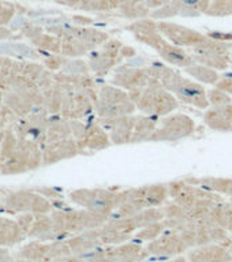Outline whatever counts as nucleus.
Segmentation results:
<instances>
[{
  "instance_id": "nucleus-14",
  "label": "nucleus",
  "mask_w": 232,
  "mask_h": 262,
  "mask_svg": "<svg viewBox=\"0 0 232 262\" xmlns=\"http://www.w3.org/2000/svg\"><path fill=\"white\" fill-rule=\"evenodd\" d=\"M77 143L81 151L106 150L112 145L108 131L98 123V120H92L89 123L85 137Z\"/></svg>"
},
{
  "instance_id": "nucleus-13",
  "label": "nucleus",
  "mask_w": 232,
  "mask_h": 262,
  "mask_svg": "<svg viewBox=\"0 0 232 262\" xmlns=\"http://www.w3.org/2000/svg\"><path fill=\"white\" fill-rule=\"evenodd\" d=\"M98 123L108 131L112 145L131 143L135 115H127V116H119V118H98Z\"/></svg>"
},
{
  "instance_id": "nucleus-22",
  "label": "nucleus",
  "mask_w": 232,
  "mask_h": 262,
  "mask_svg": "<svg viewBox=\"0 0 232 262\" xmlns=\"http://www.w3.org/2000/svg\"><path fill=\"white\" fill-rule=\"evenodd\" d=\"M204 220L219 225L228 232H232V204L225 202V201L217 202L208 214V217Z\"/></svg>"
},
{
  "instance_id": "nucleus-33",
  "label": "nucleus",
  "mask_w": 232,
  "mask_h": 262,
  "mask_svg": "<svg viewBox=\"0 0 232 262\" xmlns=\"http://www.w3.org/2000/svg\"><path fill=\"white\" fill-rule=\"evenodd\" d=\"M229 67L232 69V52H231V64H229Z\"/></svg>"
},
{
  "instance_id": "nucleus-6",
  "label": "nucleus",
  "mask_w": 232,
  "mask_h": 262,
  "mask_svg": "<svg viewBox=\"0 0 232 262\" xmlns=\"http://www.w3.org/2000/svg\"><path fill=\"white\" fill-rule=\"evenodd\" d=\"M188 52L192 53L193 59L197 63L208 66L217 71H223L231 64L232 42H223L206 36L202 42L188 48Z\"/></svg>"
},
{
  "instance_id": "nucleus-31",
  "label": "nucleus",
  "mask_w": 232,
  "mask_h": 262,
  "mask_svg": "<svg viewBox=\"0 0 232 262\" xmlns=\"http://www.w3.org/2000/svg\"><path fill=\"white\" fill-rule=\"evenodd\" d=\"M7 258H8V254L6 253V251H3V250H0V262H4Z\"/></svg>"
},
{
  "instance_id": "nucleus-25",
  "label": "nucleus",
  "mask_w": 232,
  "mask_h": 262,
  "mask_svg": "<svg viewBox=\"0 0 232 262\" xmlns=\"http://www.w3.org/2000/svg\"><path fill=\"white\" fill-rule=\"evenodd\" d=\"M205 14L215 18L232 15V0H212Z\"/></svg>"
},
{
  "instance_id": "nucleus-18",
  "label": "nucleus",
  "mask_w": 232,
  "mask_h": 262,
  "mask_svg": "<svg viewBox=\"0 0 232 262\" xmlns=\"http://www.w3.org/2000/svg\"><path fill=\"white\" fill-rule=\"evenodd\" d=\"M111 253L114 262H141L149 255L146 247L139 245V242H124L122 245L111 246Z\"/></svg>"
},
{
  "instance_id": "nucleus-9",
  "label": "nucleus",
  "mask_w": 232,
  "mask_h": 262,
  "mask_svg": "<svg viewBox=\"0 0 232 262\" xmlns=\"http://www.w3.org/2000/svg\"><path fill=\"white\" fill-rule=\"evenodd\" d=\"M127 32H130L137 41L141 44L147 45L149 48L160 53L165 48L170 41L161 34L159 30V22L152 18H142V19L133 20L124 26Z\"/></svg>"
},
{
  "instance_id": "nucleus-19",
  "label": "nucleus",
  "mask_w": 232,
  "mask_h": 262,
  "mask_svg": "<svg viewBox=\"0 0 232 262\" xmlns=\"http://www.w3.org/2000/svg\"><path fill=\"white\" fill-rule=\"evenodd\" d=\"M159 56L165 64L174 66L178 69H186L194 63V59L192 53L188 52V49L174 45L172 42H168L165 45V48L159 53Z\"/></svg>"
},
{
  "instance_id": "nucleus-34",
  "label": "nucleus",
  "mask_w": 232,
  "mask_h": 262,
  "mask_svg": "<svg viewBox=\"0 0 232 262\" xmlns=\"http://www.w3.org/2000/svg\"><path fill=\"white\" fill-rule=\"evenodd\" d=\"M231 204H232V202H231Z\"/></svg>"
},
{
  "instance_id": "nucleus-21",
  "label": "nucleus",
  "mask_w": 232,
  "mask_h": 262,
  "mask_svg": "<svg viewBox=\"0 0 232 262\" xmlns=\"http://www.w3.org/2000/svg\"><path fill=\"white\" fill-rule=\"evenodd\" d=\"M184 70V73L190 75V77L194 79V81L200 82L202 85H209L215 86L217 82L220 81V71H217L215 69H210L208 66L201 64V63H197L194 61L192 66H188Z\"/></svg>"
},
{
  "instance_id": "nucleus-1",
  "label": "nucleus",
  "mask_w": 232,
  "mask_h": 262,
  "mask_svg": "<svg viewBox=\"0 0 232 262\" xmlns=\"http://www.w3.org/2000/svg\"><path fill=\"white\" fill-rule=\"evenodd\" d=\"M151 78L159 79L167 90H170L178 101H182L187 105H192L197 110H208V90L200 82L193 78H186L176 70L161 61H152L146 67Z\"/></svg>"
},
{
  "instance_id": "nucleus-2",
  "label": "nucleus",
  "mask_w": 232,
  "mask_h": 262,
  "mask_svg": "<svg viewBox=\"0 0 232 262\" xmlns=\"http://www.w3.org/2000/svg\"><path fill=\"white\" fill-rule=\"evenodd\" d=\"M135 105L141 114L164 118L175 112L178 108V98L170 90L165 89L159 79L151 78Z\"/></svg>"
},
{
  "instance_id": "nucleus-7",
  "label": "nucleus",
  "mask_w": 232,
  "mask_h": 262,
  "mask_svg": "<svg viewBox=\"0 0 232 262\" xmlns=\"http://www.w3.org/2000/svg\"><path fill=\"white\" fill-rule=\"evenodd\" d=\"M116 190L111 188H79L70 194V200L78 206L111 216L116 208Z\"/></svg>"
},
{
  "instance_id": "nucleus-5",
  "label": "nucleus",
  "mask_w": 232,
  "mask_h": 262,
  "mask_svg": "<svg viewBox=\"0 0 232 262\" xmlns=\"http://www.w3.org/2000/svg\"><path fill=\"white\" fill-rule=\"evenodd\" d=\"M196 133V122L186 114H170L160 118L147 142H179Z\"/></svg>"
},
{
  "instance_id": "nucleus-11",
  "label": "nucleus",
  "mask_w": 232,
  "mask_h": 262,
  "mask_svg": "<svg viewBox=\"0 0 232 262\" xmlns=\"http://www.w3.org/2000/svg\"><path fill=\"white\" fill-rule=\"evenodd\" d=\"M188 250L186 242L179 232L167 229L155 241L146 245V251L149 255L159 258H175Z\"/></svg>"
},
{
  "instance_id": "nucleus-28",
  "label": "nucleus",
  "mask_w": 232,
  "mask_h": 262,
  "mask_svg": "<svg viewBox=\"0 0 232 262\" xmlns=\"http://www.w3.org/2000/svg\"><path fill=\"white\" fill-rule=\"evenodd\" d=\"M206 36L213 40L223 41V42H232V32H219V30H209Z\"/></svg>"
},
{
  "instance_id": "nucleus-27",
  "label": "nucleus",
  "mask_w": 232,
  "mask_h": 262,
  "mask_svg": "<svg viewBox=\"0 0 232 262\" xmlns=\"http://www.w3.org/2000/svg\"><path fill=\"white\" fill-rule=\"evenodd\" d=\"M182 2L188 7L194 8L198 12H201V14H205L212 0H182Z\"/></svg>"
},
{
  "instance_id": "nucleus-10",
  "label": "nucleus",
  "mask_w": 232,
  "mask_h": 262,
  "mask_svg": "<svg viewBox=\"0 0 232 262\" xmlns=\"http://www.w3.org/2000/svg\"><path fill=\"white\" fill-rule=\"evenodd\" d=\"M149 79H151V75L147 73L146 67L124 63L114 70L110 83L122 88L129 93V92H134V90H142L147 85Z\"/></svg>"
},
{
  "instance_id": "nucleus-4",
  "label": "nucleus",
  "mask_w": 232,
  "mask_h": 262,
  "mask_svg": "<svg viewBox=\"0 0 232 262\" xmlns=\"http://www.w3.org/2000/svg\"><path fill=\"white\" fill-rule=\"evenodd\" d=\"M170 188L168 183L147 184L118 191L116 195V208L124 202H130L134 206L142 210L146 208H161L168 202ZM115 208V209H116Z\"/></svg>"
},
{
  "instance_id": "nucleus-17",
  "label": "nucleus",
  "mask_w": 232,
  "mask_h": 262,
  "mask_svg": "<svg viewBox=\"0 0 232 262\" xmlns=\"http://www.w3.org/2000/svg\"><path fill=\"white\" fill-rule=\"evenodd\" d=\"M78 153H81V150H79L77 141L74 138H67L48 143V146L43 153V157H44V163L51 164L66 159H71Z\"/></svg>"
},
{
  "instance_id": "nucleus-23",
  "label": "nucleus",
  "mask_w": 232,
  "mask_h": 262,
  "mask_svg": "<svg viewBox=\"0 0 232 262\" xmlns=\"http://www.w3.org/2000/svg\"><path fill=\"white\" fill-rule=\"evenodd\" d=\"M165 219L163 208H146L142 209L135 216H133V221L137 229H141L147 225L155 224L159 221H163Z\"/></svg>"
},
{
  "instance_id": "nucleus-3",
  "label": "nucleus",
  "mask_w": 232,
  "mask_h": 262,
  "mask_svg": "<svg viewBox=\"0 0 232 262\" xmlns=\"http://www.w3.org/2000/svg\"><path fill=\"white\" fill-rule=\"evenodd\" d=\"M137 105L129 93L115 85H101L96 101V114L101 118H119L134 115Z\"/></svg>"
},
{
  "instance_id": "nucleus-20",
  "label": "nucleus",
  "mask_w": 232,
  "mask_h": 262,
  "mask_svg": "<svg viewBox=\"0 0 232 262\" xmlns=\"http://www.w3.org/2000/svg\"><path fill=\"white\" fill-rule=\"evenodd\" d=\"M160 118L156 116H151V115H138L135 116V124L134 130H133V138H131V143H139L145 142L149 139L153 131L156 130V127L159 124Z\"/></svg>"
},
{
  "instance_id": "nucleus-12",
  "label": "nucleus",
  "mask_w": 232,
  "mask_h": 262,
  "mask_svg": "<svg viewBox=\"0 0 232 262\" xmlns=\"http://www.w3.org/2000/svg\"><path fill=\"white\" fill-rule=\"evenodd\" d=\"M159 30L170 42L186 49L196 47L206 38V34L198 30L168 20H159Z\"/></svg>"
},
{
  "instance_id": "nucleus-15",
  "label": "nucleus",
  "mask_w": 232,
  "mask_h": 262,
  "mask_svg": "<svg viewBox=\"0 0 232 262\" xmlns=\"http://www.w3.org/2000/svg\"><path fill=\"white\" fill-rule=\"evenodd\" d=\"M187 259L190 262H232V253L227 246L209 243L190 250Z\"/></svg>"
},
{
  "instance_id": "nucleus-24",
  "label": "nucleus",
  "mask_w": 232,
  "mask_h": 262,
  "mask_svg": "<svg viewBox=\"0 0 232 262\" xmlns=\"http://www.w3.org/2000/svg\"><path fill=\"white\" fill-rule=\"evenodd\" d=\"M164 231H167V227H165V223L163 221H159V223H155V224L147 225V227H143V228L138 229V232L134 233V241L135 242H152L155 241L156 237H159Z\"/></svg>"
},
{
  "instance_id": "nucleus-30",
  "label": "nucleus",
  "mask_w": 232,
  "mask_h": 262,
  "mask_svg": "<svg viewBox=\"0 0 232 262\" xmlns=\"http://www.w3.org/2000/svg\"><path fill=\"white\" fill-rule=\"evenodd\" d=\"M187 257H175V258H171L170 261H165V262H187Z\"/></svg>"
},
{
  "instance_id": "nucleus-26",
  "label": "nucleus",
  "mask_w": 232,
  "mask_h": 262,
  "mask_svg": "<svg viewBox=\"0 0 232 262\" xmlns=\"http://www.w3.org/2000/svg\"><path fill=\"white\" fill-rule=\"evenodd\" d=\"M208 100L210 106H219V105H227L232 104V96L225 93L224 90L219 89V88H212L208 90Z\"/></svg>"
},
{
  "instance_id": "nucleus-16",
  "label": "nucleus",
  "mask_w": 232,
  "mask_h": 262,
  "mask_svg": "<svg viewBox=\"0 0 232 262\" xmlns=\"http://www.w3.org/2000/svg\"><path fill=\"white\" fill-rule=\"evenodd\" d=\"M205 126L219 133H232V104L209 106L202 115Z\"/></svg>"
},
{
  "instance_id": "nucleus-32",
  "label": "nucleus",
  "mask_w": 232,
  "mask_h": 262,
  "mask_svg": "<svg viewBox=\"0 0 232 262\" xmlns=\"http://www.w3.org/2000/svg\"><path fill=\"white\" fill-rule=\"evenodd\" d=\"M160 2H161V3H163V6H164V4L170 3V2H172V0H160ZM163 6H161V7H163Z\"/></svg>"
},
{
  "instance_id": "nucleus-8",
  "label": "nucleus",
  "mask_w": 232,
  "mask_h": 262,
  "mask_svg": "<svg viewBox=\"0 0 232 262\" xmlns=\"http://www.w3.org/2000/svg\"><path fill=\"white\" fill-rule=\"evenodd\" d=\"M123 48L122 41L110 38L104 44L89 55L90 71L98 78L107 77L108 74L122 64L120 51Z\"/></svg>"
},
{
  "instance_id": "nucleus-29",
  "label": "nucleus",
  "mask_w": 232,
  "mask_h": 262,
  "mask_svg": "<svg viewBox=\"0 0 232 262\" xmlns=\"http://www.w3.org/2000/svg\"><path fill=\"white\" fill-rule=\"evenodd\" d=\"M137 56V52H135V49L130 45H123L122 51H120V57H122V60L124 61L126 59H133V57Z\"/></svg>"
}]
</instances>
